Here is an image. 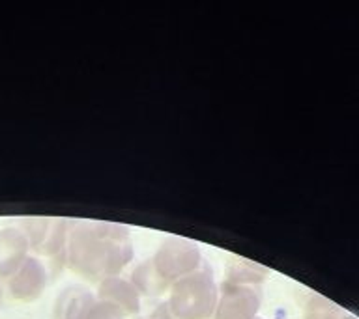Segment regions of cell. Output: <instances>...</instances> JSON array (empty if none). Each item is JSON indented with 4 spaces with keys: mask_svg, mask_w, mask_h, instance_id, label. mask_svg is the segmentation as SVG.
Here are the masks:
<instances>
[{
    "mask_svg": "<svg viewBox=\"0 0 359 319\" xmlns=\"http://www.w3.org/2000/svg\"><path fill=\"white\" fill-rule=\"evenodd\" d=\"M84 319H122V308L118 304H111L109 301H103L101 304L90 308Z\"/></svg>",
    "mask_w": 359,
    "mask_h": 319,
    "instance_id": "cell-7",
    "label": "cell"
},
{
    "mask_svg": "<svg viewBox=\"0 0 359 319\" xmlns=\"http://www.w3.org/2000/svg\"><path fill=\"white\" fill-rule=\"evenodd\" d=\"M219 306L217 319H251L257 312L258 299L255 291L245 285H226Z\"/></svg>",
    "mask_w": 359,
    "mask_h": 319,
    "instance_id": "cell-6",
    "label": "cell"
},
{
    "mask_svg": "<svg viewBox=\"0 0 359 319\" xmlns=\"http://www.w3.org/2000/svg\"><path fill=\"white\" fill-rule=\"evenodd\" d=\"M47 285V271L38 257L28 256L22 265L8 278L10 293L17 301H36Z\"/></svg>",
    "mask_w": 359,
    "mask_h": 319,
    "instance_id": "cell-3",
    "label": "cell"
},
{
    "mask_svg": "<svg viewBox=\"0 0 359 319\" xmlns=\"http://www.w3.org/2000/svg\"><path fill=\"white\" fill-rule=\"evenodd\" d=\"M69 241L73 267L84 274L114 273L131 257V245L126 232L111 224H95L90 228L81 226Z\"/></svg>",
    "mask_w": 359,
    "mask_h": 319,
    "instance_id": "cell-1",
    "label": "cell"
},
{
    "mask_svg": "<svg viewBox=\"0 0 359 319\" xmlns=\"http://www.w3.org/2000/svg\"><path fill=\"white\" fill-rule=\"evenodd\" d=\"M0 302H2V285H0Z\"/></svg>",
    "mask_w": 359,
    "mask_h": 319,
    "instance_id": "cell-8",
    "label": "cell"
},
{
    "mask_svg": "<svg viewBox=\"0 0 359 319\" xmlns=\"http://www.w3.org/2000/svg\"><path fill=\"white\" fill-rule=\"evenodd\" d=\"M198 263V250L184 241H170L157 252L156 267L157 273L167 278H178L189 273Z\"/></svg>",
    "mask_w": 359,
    "mask_h": 319,
    "instance_id": "cell-4",
    "label": "cell"
},
{
    "mask_svg": "<svg viewBox=\"0 0 359 319\" xmlns=\"http://www.w3.org/2000/svg\"><path fill=\"white\" fill-rule=\"evenodd\" d=\"M172 310L182 319H208L215 304L212 273L201 271L176 284L172 293Z\"/></svg>",
    "mask_w": 359,
    "mask_h": 319,
    "instance_id": "cell-2",
    "label": "cell"
},
{
    "mask_svg": "<svg viewBox=\"0 0 359 319\" xmlns=\"http://www.w3.org/2000/svg\"><path fill=\"white\" fill-rule=\"evenodd\" d=\"M30 248L25 232L19 228H4L0 232V278H10L27 260Z\"/></svg>",
    "mask_w": 359,
    "mask_h": 319,
    "instance_id": "cell-5",
    "label": "cell"
}]
</instances>
